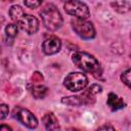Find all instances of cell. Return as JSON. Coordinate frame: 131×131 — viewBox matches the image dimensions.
<instances>
[{"instance_id":"obj_11","label":"cell","mask_w":131,"mask_h":131,"mask_svg":"<svg viewBox=\"0 0 131 131\" xmlns=\"http://www.w3.org/2000/svg\"><path fill=\"white\" fill-rule=\"evenodd\" d=\"M32 91V94L35 98L39 99V98H44L45 95L47 94L48 92V88L46 86H43V85H34L31 89Z\"/></svg>"},{"instance_id":"obj_22","label":"cell","mask_w":131,"mask_h":131,"mask_svg":"<svg viewBox=\"0 0 131 131\" xmlns=\"http://www.w3.org/2000/svg\"><path fill=\"white\" fill-rule=\"evenodd\" d=\"M4 130H11V128H10V127H8V126L2 125V126L0 127V131H4Z\"/></svg>"},{"instance_id":"obj_7","label":"cell","mask_w":131,"mask_h":131,"mask_svg":"<svg viewBox=\"0 0 131 131\" xmlns=\"http://www.w3.org/2000/svg\"><path fill=\"white\" fill-rule=\"evenodd\" d=\"M18 26L28 34H34L38 31L39 28V21L38 19L30 14H24L23 17L17 21Z\"/></svg>"},{"instance_id":"obj_13","label":"cell","mask_w":131,"mask_h":131,"mask_svg":"<svg viewBox=\"0 0 131 131\" xmlns=\"http://www.w3.org/2000/svg\"><path fill=\"white\" fill-rule=\"evenodd\" d=\"M79 97H80V100H81L82 104H92L95 101L94 94L91 91H89L88 89L85 90L84 92H82V94Z\"/></svg>"},{"instance_id":"obj_18","label":"cell","mask_w":131,"mask_h":131,"mask_svg":"<svg viewBox=\"0 0 131 131\" xmlns=\"http://www.w3.org/2000/svg\"><path fill=\"white\" fill-rule=\"evenodd\" d=\"M42 1L43 0H24V3L30 8H36L42 3Z\"/></svg>"},{"instance_id":"obj_4","label":"cell","mask_w":131,"mask_h":131,"mask_svg":"<svg viewBox=\"0 0 131 131\" xmlns=\"http://www.w3.org/2000/svg\"><path fill=\"white\" fill-rule=\"evenodd\" d=\"M63 84L70 91L78 92L86 87L88 79L82 73H71L64 78Z\"/></svg>"},{"instance_id":"obj_24","label":"cell","mask_w":131,"mask_h":131,"mask_svg":"<svg viewBox=\"0 0 131 131\" xmlns=\"http://www.w3.org/2000/svg\"><path fill=\"white\" fill-rule=\"evenodd\" d=\"M4 1H13V0H4Z\"/></svg>"},{"instance_id":"obj_10","label":"cell","mask_w":131,"mask_h":131,"mask_svg":"<svg viewBox=\"0 0 131 131\" xmlns=\"http://www.w3.org/2000/svg\"><path fill=\"white\" fill-rule=\"evenodd\" d=\"M43 123H44L47 130H57V129H59L57 119L52 113H48L43 117Z\"/></svg>"},{"instance_id":"obj_17","label":"cell","mask_w":131,"mask_h":131,"mask_svg":"<svg viewBox=\"0 0 131 131\" xmlns=\"http://www.w3.org/2000/svg\"><path fill=\"white\" fill-rule=\"evenodd\" d=\"M121 80L124 82V84H126L128 87L131 88V69L125 71V72L122 74Z\"/></svg>"},{"instance_id":"obj_23","label":"cell","mask_w":131,"mask_h":131,"mask_svg":"<svg viewBox=\"0 0 131 131\" xmlns=\"http://www.w3.org/2000/svg\"><path fill=\"white\" fill-rule=\"evenodd\" d=\"M99 129L100 130H102V129H111V130H114V128L111 127V126H102V127H99Z\"/></svg>"},{"instance_id":"obj_3","label":"cell","mask_w":131,"mask_h":131,"mask_svg":"<svg viewBox=\"0 0 131 131\" xmlns=\"http://www.w3.org/2000/svg\"><path fill=\"white\" fill-rule=\"evenodd\" d=\"M64 11L71 15L76 16L77 18H81V19H86L89 17L90 12L88 9V6L79 1V0H69L64 3L63 5Z\"/></svg>"},{"instance_id":"obj_15","label":"cell","mask_w":131,"mask_h":131,"mask_svg":"<svg viewBox=\"0 0 131 131\" xmlns=\"http://www.w3.org/2000/svg\"><path fill=\"white\" fill-rule=\"evenodd\" d=\"M5 33L10 38L15 37L16 34H17V26L14 25V24H8L5 28Z\"/></svg>"},{"instance_id":"obj_9","label":"cell","mask_w":131,"mask_h":131,"mask_svg":"<svg viewBox=\"0 0 131 131\" xmlns=\"http://www.w3.org/2000/svg\"><path fill=\"white\" fill-rule=\"evenodd\" d=\"M107 105L113 110V111H117L120 108H123L125 106V102L122 98L118 97L115 93L111 92L107 96Z\"/></svg>"},{"instance_id":"obj_12","label":"cell","mask_w":131,"mask_h":131,"mask_svg":"<svg viewBox=\"0 0 131 131\" xmlns=\"http://www.w3.org/2000/svg\"><path fill=\"white\" fill-rule=\"evenodd\" d=\"M24 14H25V11L19 5H13L9 9V15H10L11 19L14 21H18L23 17Z\"/></svg>"},{"instance_id":"obj_16","label":"cell","mask_w":131,"mask_h":131,"mask_svg":"<svg viewBox=\"0 0 131 131\" xmlns=\"http://www.w3.org/2000/svg\"><path fill=\"white\" fill-rule=\"evenodd\" d=\"M113 6L116 8V10H118V11H120L121 12V8H123V12H126V10L124 9V8H126L128 11L130 10V8H131V6L126 2V1H117V2H115V3H113Z\"/></svg>"},{"instance_id":"obj_2","label":"cell","mask_w":131,"mask_h":131,"mask_svg":"<svg viewBox=\"0 0 131 131\" xmlns=\"http://www.w3.org/2000/svg\"><path fill=\"white\" fill-rule=\"evenodd\" d=\"M72 59L79 69L88 73H96L99 69L98 60L87 52L77 51L72 55Z\"/></svg>"},{"instance_id":"obj_1","label":"cell","mask_w":131,"mask_h":131,"mask_svg":"<svg viewBox=\"0 0 131 131\" xmlns=\"http://www.w3.org/2000/svg\"><path fill=\"white\" fill-rule=\"evenodd\" d=\"M43 24L45 26L46 29L50 30V31H56L57 29H59L62 25V17L58 11V9L52 5V4H48L46 5L42 11L40 12Z\"/></svg>"},{"instance_id":"obj_19","label":"cell","mask_w":131,"mask_h":131,"mask_svg":"<svg viewBox=\"0 0 131 131\" xmlns=\"http://www.w3.org/2000/svg\"><path fill=\"white\" fill-rule=\"evenodd\" d=\"M0 111H1L0 119H1V120H3V119L8 115V106H7L6 104L2 103V104H1V106H0Z\"/></svg>"},{"instance_id":"obj_5","label":"cell","mask_w":131,"mask_h":131,"mask_svg":"<svg viewBox=\"0 0 131 131\" xmlns=\"http://www.w3.org/2000/svg\"><path fill=\"white\" fill-rule=\"evenodd\" d=\"M72 26L74 31L84 39H91L95 36V30L91 23L86 21L85 19L77 18L72 20Z\"/></svg>"},{"instance_id":"obj_8","label":"cell","mask_w":131,"mask_h":131,"mask_svg":"<svg viewBox=\"0 0 131 131\" xmlns=\"http://www.w3.org/2000/svg\"><path fill=\"white\" fill-rule=\"evenodd\" d=\"M60 46H61V42L60 40L57 38V37H49L47 38L43 44H42V49L44 51L45 54L47 55H50V54H54L56 53L57 51H59L60 49Z\"/></svg>"},{"instance_id":"obj_14","label":"cell","mask_w":131,"mask_h":131,"mask_svg":"<svg viewBox=\"0 0 131 131\" xmlns=\"http://www.w3.org/2000/svg\"><path fill=\"white\" fill-rule=\"evenodd\" d=\"M61 102L68 104V105H74V106H77V105L82 104L79 96H68V97H63L61 99Z\"/></svg>"},{"instance_id":"obj_6","label":"cell","mask_w":131,"mask_h":131,"mask_svg":"<svg viewBox=\"0 0 131 131\" xmlns=\"http://www.w3.org/2000/svg\"><path fill=\"white\" fill-rule=\"evenodd\" d=\"M13 118H15L21 124H24L25 126L31 129L36 128L38 125V121L36 117L29 110L24 107H15L13 110Z\"/></svg>"},{"instance_id":"obj_20","label":"cell","mask_w":131,"mask_h":131,"mask_svg":"<svg viewBox=\"0 0 131 131\" xmlns=\"http://www.w3.org/2000/svg\"><path fill=\"white\" fill-rule=\"evenodd\" d=\"M88 90L91 91L93 94H96V93H98V92L101 91V87H100L99 85H97V84H93V85H91V86L88 88Z\"/></svg>"},{"instance_id":"obj_21","label":"cell","mask_w":131,"mask_h":131,"mask_svg":"<svg viewBox=\"0 0 131 131\" xmlns=\"http://www.w3.org/2000/svg\"><path fill=\"white\" fill-rule=\"evenodd\" d=\"M42 79H43V77H42V75H41L39 72L34 73V74H33V76H32V81H33L34 83L40 82V81H42Z\"/></svg>"}]
</instances>
